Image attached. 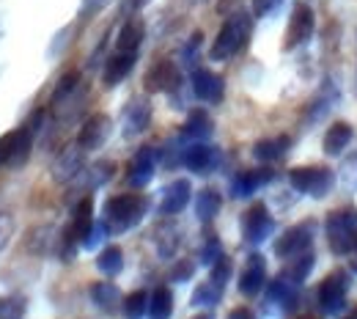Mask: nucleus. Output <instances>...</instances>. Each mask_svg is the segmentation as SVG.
Returning <instances> with one entry per match:
<instances>
[{
    "instance_id": "f257e3e1",
    "label": "nucleus",
    "mask_w": 357,
    "mask_h": 319,
    "mask_svg": "<svg viewBox=\"0 0 357 319\" xmlns=\"http://www.w3.org/2000/svg\"><path fill=\"white\" fill-rule=\"evenodd\" d=\"M149 209V198L140 195V193H121V195H113L107 198L105 204V223L113 234H121V231H130L135 228L143 215Z\"/></svg>"
},
{
    "instance_id": "f03ea898",
    "label": "nucleus",
    "mask_w": 357,
    "mask_h": 319,
    "mask_svg": "<svg viewBox=\"0 0 357 319\" xmlns=\"http://www.w3.org/2000/svg\"><path fill=\"white\" fill-rule=\"evenodd\" d=\"M250 34H253V20H250V14H245V11L231 14L223 22V28H220V34H218L212 50H209L212 61H228V58H234L236 52H242V50L248 47V42H250Z\"/></svg>"
},
{
    "instance_id": "7ed1b4c3",
    "label": "nucleus",
    "mask_w": 357,
    "mask_h": 319,
    "mask_svg": "<svg viewBox=\"0 0 357 319\" xmlns=\"http://www.w3.org/2000/svg\"><path fill=\"white\" fill-rule=\"evenodd\" d=\"M327 228V242L330 251L335 256H349L357 248V209L355 207H344L327 215L324 221Z\"/></svg>"
},
{
    "instance_id": "20e7f679",
    "label": "nucleus",
    "mask_w": 357,
    "mask_h": 319,
    "mask_svg": "<svg viewBox=\"0 0 357 319\" xmlns=\"http://www.w3.org/2000/svg\"><path fill=\"white\" fill-rule=\"evenodd\" d=\"M289 182L297 193H305L311 198H324L335 184V174L324 165H300L289 171Z\"/></svg>"
},
{
    "instance_id": "39448f33",
    "label": "nucleus",
    "mask_w": 357,
    "mask_h": 319,
    "mask_svg": "<svg viewBox=\"0 0 357 319\" xmlns=\"http://www.w3.org/2000/svg\"><path fill=\"white\" fill-rule=\"evenodd\" d=\"M347 295H349V275H347V270H333L319 283L316 303L327 317H335L347 309Z\"/></svg>"
},
{
    "instance_id": "423d86ee",
    "label": "nucleus",
    "mask_w": 357,
    "mask_h": 319,
    "mask_svg": "<svg viewBox=\"0 0 357 319\" xmlns=\"http://www.w3.org/2000/svg\"><path fill=\"white\" fill-rule=\"evenodd\" d=\"M272 231H275V221H272V215H269L267 204H253L245 215H242V237H245V242H250V245H261L264 239L272 237Z\"/></svg>"
},
{
    "instance_id": "0eeeda50",
    "label": "nucleus",
    "mask_w": 357,
    "mask_h": 319,
    "mask_svg": "<svg viewBox=\"0 0 357 319\" xmlns=\"http://www.w3.org/2000/svg\"><path fill=\"white\" fill-rule=\"evenodd\" d=\"M313 28H316V17H313V8L308 3H297L291 17H289V28H286V50H294V47H303L313 36Z\"/></svg>"
},
{
    "instance_id": "6e6552de",
    "label": "nucleus",
    "mask_w": 357,
    "mask_h": 319,
    "mask_svg": "<svg viewBox=\"0 0 357 319\" xmlns=\"http://www.w3.org/2000/svg\"><path fill=\"white\" fill-rule=\"evenodd\" d=\"M313 242V223H300V226L286 228L278 242H275V256L278 259H291V256H300L305 251H311Z\"/></svg>"
},
{
    "instance_id": "1a4fd4ad",
    "label": "nucleus",
    "mask_w": 357,
    "mask_h": 319,
    "mask_svg": "<svg viewBox=\"0 0 357 319\" xmlns=\"http://www.w3.org/2000/svg\"><path fill=\"white\" fill-rule=\"evenodd\" d=\"M110 133H113V121H110V116H105V113H93L89 121L80 127V133H77V146H80L83 151L102 149V146L107 143Z\"/></svg>"
},
{
    "instance_id": "9d476101",
    "label": "nucleus",
    "mask_w": 357,
    "mask_h": 319,
    "mask_svg": "<svg viewBox=\"0 0 357 319\" xmlns=\"http://www.w3.org/2000/svg\"><path fill=\"white\" fill-rule=\"evenodd\" d=\"M267 283V259L261 253H250L245 270L239 273V292L245 297H256Z\"/></svg>"
},
{
    "instance_id": "9b49d317",
    "label": "nucleus",
    "mask_w": 357,
    "mask_h": 319,
    "mask_svg": "<svg viewBox=\"0 0 357 319\" xmlns=\"http://www.w3.org/2000/svg\"><path fill=\"white\" fill-rule=\"evenodd\" d=\"M146 91L149 94H162V91H174L178 83H181V75H178L176 64L174 61H168V58H162V61H157L149 72H146Z\"/></svg>"
},
{
    "instance_id": "f8f14e48",
    "label": "nucleus",
    "mask_w": 357,
    "mask_h": 319,
    "mask_svg": "<svg viewBox=\"0 0 357 319\" xmlns=\"http://www.w3.org/2000/svg\"><path fill=\"white\" fill-rule=\"evenodd\" d=\"M192 94H195L201 102L218 105L225 94L223 77L215 75L212 69H195V72H192Z\"/></svg>"
},
{
    "instance_id": "ddd939ff",
    "label": "nucleus",
    "mask_w": 357,
    "mask_h": 319,
    "mask_svg": "<svg viewBox=\"0 0 357 319\" xmlns=\"http://www.w3.org/2000/svg\"><path fill=\"white\" fill-rule=\"evenodd\" d=\"M218 149L215 146H206V143H192V146H187L184 149V154H181V163H184V168L187 171H192V174H209L215 165H218Z\"/></svg>"
},
{
    "instance_id": "4468645a",
    "label": "nucleus",
    "mask_w": 357,
    "mask_h": 319,
    "mask_svg": "<svg viewBox=\"0 0 357 319\" xmlns=\"http://www.w3.org/2000/svg\"><path fill=\"white\" fill-rule=\"evenodd\" d=\"M192 198V184L187 179H176L162 190V198H160V215H178Z\"/></svg>"
},
{
    "instance_id": "2eb2a0df",
    "label": "nucleus",
    "mask_w": 357,
    "mask_h": 319,
    "mask_svg": "<svg viewBox=\"0 0 357 319\" xmlns=\"http://www.w3.org/2000/svg\"><path fill=\"white\" fill-rule=\"evenodd\" d=\"M154 177V149L143 146L140 151H135V157L130 160L127 168V182L132 187H146Z\"/></svg>"
},
{
    "instance_id": "dca6fc26",
    "label": "nucleus",
    "mask_w": 357,
    "mask_h": 319,
    "mask_svg": "<svg viewBox=\"0 0 357 319\" xmlns=\"http://www.w3.org/2000/svg\"><path fill=\"white\" fill-rule=\"evenodd\" d=\"M135 61H137V52H116V55L105 64L102 83H105L107 89H116L121 80H127V75L135 69Z\"/></svg>"
},
{
    "instance_id": "f3484780",
    "label": "nucleus",
    "mask_w": 357,
    "mask_h": 319,
    "mask_svg": "<svg viewBox=\"0 0 357 319\" xmlns=\"http://www.w3.org/2000/svg\"><path fill=\"white\" fill-rule=\"evenodd\" d=\"M91 226H93V201L86 195V198H80V204L72 212V226L66 228V245L72 248V242H77V239L83 242Z\"/></svg>"
},
{
    "instance_id": "a211bd4d",
    "label": "nucleus",
    "mask_w": 357,
    "mask_h": 319,
    "mask_svg": "<svg viewBox=\"0 0 357 319\" xmlns=\"http://www.w3.org/2000/svg\"><path fill=\"white\" fill-rule=\"evenodd\" d=\"M272 171L269 168H259V171H242V174H236L234 177V182H231V195L234 198H248V195H253L259 187H264V184L272 182Z\"/></svg>"
},
{
    "instance_id": "6ab92c4d",
    "label": "nucleus",
    "mask_w": 357,
    "mask_h": 319,
    "mask_svg": "<svg viewBox=\"0 0 357 319\" xmlns=\"http://www.w3.org/2000/svg\"><path fill=\"white\" fill-rule=\"evenodd\" d=\"M151 121V102L149 99H132L130 107L124 110V135H140Z\"/></svg>"
},
{
    "instance_id": "aec40b11",
    "label": "nucleus",
    "mask_w": 357,
    "mask_h": 319,
    "mask_svg": "<svg viewBox=\"0 0 357 319\" xmlns=\"http://www.w3.org/2000/svg\"><path fill=\"white\" fill-rule=\"evenodd\" d=\"M80 171H83V149H80V146H72V149H66V151L55 160V165H52V179L69 182V179H75Z\"/></svg>"
},
{
    "instance_id": "412c9836",
    "label": "nucleus",
    "mask_w": 357,
    "mask_h": 319,
    "mask_svg": "<svg viewBox=\"0 0 357 319\" xmlns=\"http://www.w3.org/2000/svg\"><path fill=\"white\" fill-rule=\"evenodd\" d=\"M91 300H93L96 309L113 314L121 306L124 297H121V292H119V286L113 281H96V283H91Z\"/></svg>"
},
{
    "instance_id": "4be33fe9",
    "label": "nucleus",
    "mask_w": 357,
    "mask_h": 319,
    "mask_svg": "<svg viewBox=\"0 0 357 319\" xmlns=\"http://www.w3.org/2000/svg\"><path fill=\"white\" fill-rule=\"evenodd\" d=\"M352 135H355V130H352L349 121H335V124L324 133L321 146H324V151H327L330 157H338V154L352 143Z\"/></svg>"
},
{
    "instance_id": "5701e85b",
    "label": "nucleus",
    "mask_w": 357,
    "mask_h": 319,
    "mask_svg": "<svg viewBox=\"0 0 357 319\" xmlns=\"http://www.w3.org/2000/svg\"><path fill=\"white\" fill-rule=\"evenodd\" d=\"M143 36H146V25L140 17H132L121 25L119 31V39H116V50L119 52H137V47L143 45Z\"/></svg>"
},
{
    "instance_id": "b1692460",
    "label": "nucleus",
    "mask_w": 357,
    "mask_h": 319,
    "mask_svg": "<svg viewBox=\"0 0 357 319\" xmlns=\"http://www.w3.org/2000/svg\"><path fill=\"white\" fill-rule=\"evenodd\" d=\"M289 146H291L289 135L264 138V140H259V143L253 146V157H256L259 163H275V160H280V157L289 151Z\"/></svg>"
},
{
    "instance_id": "393cba45",
    "label": "nucleus",
    "mask_w": 357,
    "mask_h": 319,
    "mask_svg": "<svg viewBox=\"0 0 357 319\" xmlns=\"http://www.w3.org/2000/svg\"><path fill=\"white\" fill-rule=\"evenodd\" d=\"M220 207H223V198H220V193H218L215 187H204V190L195 195V215H198V221H204V223L215 221L218 212H220Z\"/></svg>"
},
{
    "instance_id": "a878e982",
    "label": "nucleus",
    "mask_w": 357,
    "mask_h": 319,
    "mask_svg": "<svg viewBox=\"0 0 357 319\" xmlns=\"http://www.w3.org/2000/svg\"><path fill=\"white\" fill-rule=\"evenodd\" d=\"M174 314V292L168 286H157L149 295V319H171Z\"/></svg>"
},
{
    "instance_id": "bb28decb",
    "label": "nucleus",
    "mask_w": 357,
    "mask_h": 319,
    "mask_svg": "<svg viewBox=\"0 0 357 319\" xmlns=\"http://www.w3.org/2000/svg\"><path fill=\"white\" fill-rule=\"evenodd\" d=\"M313 265H316L313 251H305V253H300V256H291V259H289V265H286V270H283V278H289L294 286H300V283H305V281H308Z\"/></svg>"
},
{
    "instance_id": "cd10ccee",
    "label": "nucleus",
    "mask_w": 357,
    "mask_h": 319,
    "mask_svg": "<svg viewBox=\"0 0 357 319\" xmlns=\"http://www.w3.org/2000/svg\"><path fill=\"white\" fill-rule=\"evenodd\" d=\"M267 297H269V303H278V306H283V309H291V306L297 303V286H294L289 278L278 275V278L269 283Z\"/></svg>"
},
{
    "instance_id": "c85d7f7f",
    "label": "nucleus",
    "mask_w": 357,
    "mask_h": 319,
    "mask_svg": "<svg viewBox=\"0 0 357 319\" xmlns=\"http://www.w3.org/2000/svg\"><path fill=\"white\" fill-rule=\"evenodd\" d=\"M96 270L102 275H107V278H116V275L124 270V251L119 245H107L105 251H99Z\"/></svg>"
},
{
    "instance_id": "c756f323",
    "label": "nucleus",
    "mask_w": 357,
    "mask_h": 319,
    "mask_svg": "<svg viewBox=\"0 0 357 319\" xmlns=\"http://www.w3.org/2000/svg\"><path fill=\"white\" fill-rule=\"evenodd\" d=\"M212 130H215V124H212L206 110H192L184 121V135L192 138V140H206L212 135Z\"/></svg>"
},
{
    "instance_id": "7c9ffc66",
    "label": "nucleus",
    "mask_w": 357,
    "mask_h": 319,
    "mask_svg": "<svg viewBox=\"0 0 357 319\" xmlns=\"http://www.w3.org/2000/svg\"><path fill=\"white\" fill-rule=\"evenodd\" d=\"M223 289L225 286L215 283L212 278L204 281V283H198L195 292H192V306H198V309H212V306H218V303L223 300Z\"/></svg>"
},
{
    "instance_id": "2f4dec72",
    "label": "nucleus",
    "mask_w": 357,
    "mask_h": 319,
    "mask_svg": "<svg viewBox=\"0 0 357 319\" xmlns=\"http://www.w3.org/2000/svg\"><path fill=\"white\" fill-rule=\"evenodd\" d=\"M121 311H124L127 319H143L149 314V292L137 289L132 295H127V297L121 300Z\"/></svg>"
},
{
    "instance_id": "473e14b6",
    "label": "nucleus",
    "mask_w": 357,
    "mask_h": 319,
    "mask_svg": "<svg viewBox=\"0 0 357 319\" xmlns=\"http://www.w3.org/2000/svg\"><path fill=\"white\" fill-rule=\"evenodd\" d=\"M28 300L22 295H6L0 297V319H25Z\"/></svg>"
},
{
    "instance_id": "72a5a7b5",
    "label": "nucleus",
    "mask_w": 357,
    "mask_h": 319,
    "mask_svg": "<svg viewBox=\"0 0 357 319\" xmlns=\"http://www.w3.org/2000/svg\"><path fill=\"white\" fill-rule=\"evenodd\" d=\"M220 256H223V245H220V239H218L215 234H209L206 242H204V248H201V262H204L206 267H212Z\"/></svg>"
},
{
    "instance_id": "f704fd0d",
    "label": "nucleus",
    "mask_w": 357,
    "mask_h": 319,
    "mask_svg": "<svg viewBox=\"0 0 357 319\" xmlns=\"http://www.w3.org/2000/svg\"><path fill=\"white\" fill-rule=\"evenodd\" d=\"M80 86V75L77 72H69V75H63L61 77V83H58V89L52 94V102H61V99H66L69 94H75V89Z\"/></svg>"
},
{
    "instance_id": "c9c22d12",
    "label": "nucleus",
    "mask_w": 357,
    "mask_h": 319,
    "mask_svg": "<svg viewBox=\"0 0 357 319\" xmlns=\"http://www.w3.org/2000/svg\"><path fill=\"white\" fill-rule=\"evenodd\" d=\"M209 270H212V273H209V278H212L215 283L225 286V283H228V278H231V273H234V265H231V259L223 253V256H220V259H218V262H215Z\"/></svg>"
},
{
    "instance_id": "e433bc0d",
    "label": "nucleus",
    "mask_w": 357,
    "mask_h": 319,
    "mask_svg": "<svg viewBox=\"0 0 357 319\" xmlns=\"http://www.w3.org/2000/svg\"><path fill=\"white\" fill-rule=\"evenodd\" d=\"M107 234H110V228H107L105 221H102V223H96V221H93V226L89 228V234L83 237V248H86V251H93V248H96Z\"/></svg>"
},
{
    "instance_id": "4c0bfd02",
    "label": "nucleus",
    "mask_w": 357,
    "mask_h": 319,
    "mask_svg": "<svg viewBox=\"0 0 357 319\" xmlns=\"http://www.w3.org/2000/svg\"><path fill=\"white\" fill-rule=\"evenodd\" d=\"M14 140H17V130L0 135V168H3V165H11V157H14Z\"/></svg>"
},
{
    "instance_id": "58836bf2",
    "label": "nucleus",
    "mask_w": 357,
    "mask_h": 319,
    "mask_svg": "<svg viewBox=\"0 0 357 319\" xmlns=\"http://www.w3.org/2000/svg\"><path fill=\"white\" fill-rule=\"evenodd\" d=\"M195 275V265L190 262V259H178L176 267L171 270V281H176V283H184V281H190Z\"/></svg>"
},
{
    "instance_id": "ea45409f",
    "label": "nucleus",
    "mask_w": 357,
    "mask_h": 319,
    "mask_svg": "<svg viewBox=\"0 0 357 319\" xmlns=\"http://www.w3.org/2000/svg\"><path fill=\"white\" fill-rule=\"evenodd\" d=\"M113 177V163H99L91 168V187H99Z\"/></svg>"
},
{
    "instance_id": "a19ab883",
    "label": "nucleus",
    "mask_w": 357,
    "mask_h": 319,
    "mask_svg": "<svg viewBox=\"0 0 357 319\" xmlns=\"http://www.w3.org/2000/svg\"><path fill=\"white\" fill-rule=\"evenodd\" d=\"M283 0H253V14L256 17H269Z\"/></svg>"
},
{
    "instance_id": "79ce46f5",
    "label": "nucleus",
    "mask_w": 357,
    "mask_h": 319,
    "mask_svg": "<svg viewBox=\"0 0 357 319\" xmlns=\"http://www.w3.org/2000/svg\"><path fill=\"white\" fill-rule=\"evenodd\" d=\"M110 0H83V17H91V14H99Z\"/></svg>"
},
{
    "instance_id": "37998d69",
    "label": "nucleus",
    "mask_w": 357,
    "mask_h": 319,
    "mask_svg": "<svg viewBox=\"0 0 357 319\" xmlns=\"http://www.w3.org/2000/svg\"><path fill=\"white\" fill-rule=\"evenodd\" d=\"M11 226H14V223H11V218H8V215H0V248H3L6 242H8Z\"/></svg>"
},
{
    "instance_id": "c03bdc74",
    "label": "nucleus",
    "mask_w": 357,
    "mask_h": 319,
    "mask_svg": "<svg viewBox=\"0 0 357 319\" xmlns=\"http://www.w3.org/2000/svg\"><path fill=\"white\" fill-rule=\"evenodd\" d=\"M225 319H256L253 317V311L250 309H245V306H239V309H234V311H228V317Z\"/></svg>"
},
{
    "instance_id": "a18cd8bd",
    "label": "nucleus",
    "mask_w": 357,
    "mask_h": 319,
    "mask_svg": "<svg viewBox=\"0 0 357 319\" xmlns=\"http://www.w3.org/2000/svg\"><path fill=\"white\" fill-rule=\"evenodd\" d=\"M349 256H352V259H349V265H352V273H357V248L352 251V253H349Z\"/></svg>"
},
{
    "instance_id": "49530a36",
    "label": "nucleus",
    "mask_w": 357,
    "mask_h": 319,
    "mask_svg": "<svg viewBox=\"0 0 357 319\" xmlns=\"http://www.w3.org/2000/svg\"><path fill=\"white\" fill-rule=\"evenodd\" d=\"M146 3H149V0H132V8H143Z\"/></svg>"
},
{
    "instance_id": "de8ad7c7",
    "label": "nucleus",
    "mask_w": 357,
    "mask_h": 319,
    "mask_svg": "<svg viewBox=\"0 0 357 319\" xmlns=\"http://www.w3.org/2000/svg\"><path fill=\"white\" fill-rule=\"evenodd\" d=\"M344 319H357V306H355V309H352V311H349V314H347Z\"/></svg>"
},
{
    "instance_id": "09e8293b",
    "label": "nucleus",
    "mask_w": 357,
    "mask_h": 319,
    "mask_svg": "<svg viewBox=\"0 0 357 319\" xmlns=\"http://www.w3.org/2000/svg\"><path fill=\"white\" fill-rule=\"evenodd\" d=\"M195 319H215L212 314H201V317H195Z\"/></svg>"
}]
</instances>
